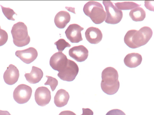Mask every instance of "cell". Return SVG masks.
<instances>
[{
	"label": "cell",
	"instance_id": "15",
	"mask_svg": "<svg viewBox=\"0 0 154 115\" xmlns=\"http://www.w3.org/2000/svg\"><path fill=\"white\" fill-rule=\"evenodd\" d=\"M70 20V15L66 11L62 10L58 12L55 15L54 22L56 26L60 29L65 27Z\"/></svg>",
	"mask_w": 154,
	"mask_h": 115
},
{
	"label": "cell",
	"instance_id": "7",
	"mask_svg": "<svg viewBox=\"0 0 154 115\" xmlns=\"http://www.w3.org/2000/svg\"><path fill=\"white\" fill-rule=\"evenodd\" d=\"M79 71L77 64L73 61L69 59L66 67L57 74V76L62 80L72 81L75 79Z\"/></svg>",
	"mask_w": 154,
	"mask_h": 115
},
{
	"label": "cell",
	"instance_id": "11",
	"mask_svg": "<svg viewBox=\"0 0 154 115\" xmlns=\"http://www.w3.org/2000/svg\"><path fill=\"white\" fill-rule=\"evenodd\" d=\"M15 55L23 62L28 64L37 58L38 53L35 48L30 47L23 50L17 51Z\"/></svg>",
	"mask_w": 154,
	"mask_h": 115
},
{
	"label": "cell",
	"instance_id": "9",
	"mask_svg": "<svg viewBox=\"0 0 154 115\" xmlns=\"http://www.w3.org/2000/svg\"><path fill=\"white\" fill-rule=\"evenodd\" d=\"M83 28L76 24H70L65 31L67 39L71 43H77L83 40L81 31Z\"/></svg>",
	"mask_w": 154,
	"mask_h": 115
},
{
	"label": "cell",
	"instance_id": "14",
	"mask_svg": "<svg viewBox=\"0 0 154 115\" xmlns=\"http://www.w3.org/2000/svg\"><path fill=\"white\" fill-rule=\"evenodd\" d=\"M87 40L90 43L97 44L102 40L103 34L98 28L91 27L88 28L85 33Z\"/></svg>",
	"mask_w": 154,
	"mask_h": 115
},
{
	"label": "cell",
	"instance_id": "28",
	"mask_svg": "<svg viewBox=\"0 0 154 115\" xmlns=\"http://www.w3.org/2000/svg\"><path fill=\"white\" fill-rule=\"evenodd\" d=\"M0 115H11L7 111H2L0 110Z\"/></svg>",
	"mask_w": 154,
	"mask_h": 115
},
{
	"label": "cell",
	"instance_id": "27",
	"mask_svg": "<svg viewBox=\"0 0 154 115\" xmlns=\"http://www.w3.org/2000/svg\"><path fill=\"white\" fill-rule=\"evenodd\" d=\"M59 115H76L74 112L70 111H64L61 112Z\"/></svg>",
	"mask_w": 154,
	"mask_h": 115
},
{
	"label": "cell",
	"instance_id": "26",
	"mask_svg": "<svg viewBox=\"0 0 154 115\" xmlns=\"http://www.w3.org/2000/svg\"><path fill=\"white\" fill-rule=\"evenodd\" d=\"M82 114L81 115H93V112L88 108H82Z\"/></svg>",
	"mask_w": 154,
	"mask_h": 115
},
{
	"label": "cell",
	"instance_id": "24",
	"mask_svg": "<svg viewBox=\"0 0 154 115\" xmlns=\"http://www.w3.org/2000/svg\"><path fill=\"white\" fill-rule=\"evenodd\" d=\"M8 38L7 33L4 30L0 28V46L4 45L7 42Z\"/></svg>",
	"mask_w": 154,
	"mask_h": 115
},
{
	"label": "cell",
	"instance_id": "16",
	"mask_svg": "<svg viewBox=\"0 0 154 115\" xmlns=\"http://www.w3.org/2000/svg\"><path fill=\"white\" fill-rule=\"evenodd\" d=\"M142 60V57L140 54L137 53H131L128 54L125 56L124 62L127 67L133 68L140 65Z\"/></svg>",
	"mask_w": 154,
	"mask_h": 115
},
{
	"label": "cell",
	"instance_id": "4",
	"mask_svg": "<svg viewBox=\"0 0 154 115\" xmlns=\"http://www.w3.org/2000/svg\"><path fill=\"white\" fill-rule=\"evenodd\" d=\"M14 44L18 47H22L29 44L30 38L28 34L26 25L22 22L14 24L11 31Z\"/></svg>",
	"mask_w": 154,
	"mask_h": 115
},
{
	"label": "cell",
	"instance_id": "6",
	"mask_svg": "<svg viewBox=\"0 0 154 115\" xmlns=\"http://www.w3.org/2000/svg\"><path fill=\"white\" fill-rule=\"evenodd\" d=\"M32 88L24 84L18 85L14 89L13 97L14 100L18 103L23 104L27 102L32 94Z\"/></svg>",
	"mask_w": 154,
	"mask_h": 115
},
{
	"label": "cell",
	"instance_id": "1",
	"mask_svg": "<svg viewBox=\"0 0 154 115\" xmlns=\"http://www.w3.org/2000/svg\"><path fill=\"white\" fill-rule=\"evenodd\" d=\"M152 29L144 26L139 30L132 29L128 31L124 37L125 44L131 49H136L146 44L152 35Z\"/></svg>",
	"mask_w": 154,
	"mask_h": 115
},
{
	"label": "cell",
	"instance_id": "18",
	"mask_svg": "<svg viewBox=\"0 0 154 115\" xmlns=\"http://www.w3.org/2000/svg\"><path fill=\"white\" fill-rule=\"evenodd\" d=\"M69 98L68 93L64 89H60L56 93L54 102L57 107L61 108L67 105Z\"/></svg>",
	"mask_w": 154,
	"mask_h": 115
},
{
	"label": "cell",
	"instance_id": "3",
	"mask_svg": "<svg viewBox=\"0 0 154 115\" xmlns=\"http://www.w3.org/2000/svg\"><path fill=\"white\" fill-rule=\"evenodd\" d=\"M83 11L95 24H100L105 20L106 15L103 7L100 3L91 1L84 5Z\"/></svg>",
	"mask_w": 154,
	"mask_h": 115
},
{
	"label": "cell",
	"instance_id": "10",
	"mask_svg": "<svg viewBox=\"0 0 154 115\" xmlns=\"http://www.w3.org/2000/svg\"><path fill=\"white\" fill-rule=\"evenodd\" d=\"M51 99V92L45 87H38L35 93V99L39 106H44L49 104Z\"/></svg>",
	"mask_w": 154,
	"mask_h": 115
},
{
	"label": "cell",
	"instance_id": "8",
	"mask_svg": "<svg viewBox=\"0 0 154 115\" xmlns=\"http://www.w3.org/2000/svg\"><path fill=\"white\" fill-rule=\"evenodd\" d=\"M68 59L62 52L54 54L51 57L49 64L54 70L59 72L64 69L67 64Z\"/></svg>",
	"mask_w": 154,
	"mask_h": 115
},
{
	"label": "cell",
	"instance_id": "19",
	"mask_svg": "<svg viewBox=\"0 0 154 115\" xmlns=\"http://www.w3.org/2000/svg\"><path fill=\"white\" fill-rule=\"evenodd\" d=\"M129 15L135 22L142 21L145 18L146 12L143 8L137 7L132 9L129 12Z\"/></svg>",
	"mask_w": 154,
	"mask_h": 115
},
{
	"label": "cell",
	"instance_id": "21",
	"mask_svg": "<svg viewBox=\"0 0 154 115\" xmlns=\"http://www.w3.org/2000/svg\"><path fill=\"white\" fill-rule=\"evenodd\" d=\"M58 52H62L65 48L70 47L71 45L64 39H60L54 43Z\"/></svg>",
	"mask_w": 154,
	"mask_h": 115
},
{
	"label": "cell",
	"instance_id": "23",
	"mask_svg": "<svg viewBox=\"0 0 154 115\" xmlns=\"http://www.w3.org/2000/svg\"><path fill=\"white\" fill-rule=\"evenodd\" d=\"M46 77L48 78L46 82L45 83V85H49L51 87V90L53 91L58 84L57 80L51 76L46 75Z\"/></svg>",
	"mask_w": 154,
	"mask_h": 115
},
{
	"label": "cell",
	"instance_id": "13",
	"mask_svg": "<svg viewBox=\"0 0 154 115\" xmlns=\"http://www.w3.org/2000/svg\"><path fill=\"white\" fill-rule=\"evenodd\" d=\"M19 75V71L17 67L12 64H10L4 73L3 79L6 84L12 85L18 81Z\"/></svg>",
	"mask_w": 154,
	"mask_h": 115
},
{
	"label": "cell",
	"instance_id": "20",
	"mask_svg": "<svg viewBox=\"0 0 154 115\" xmlns=\"http://www.w3.org/2000/svg\"><path fill=\"white\" fill-rule=\"evenodd\" d=\"M116 7L121 10H132L141 6L137 3L132 1H125L122 2H117L114 3Z\"/></svg>",
	"mask_w": 154,
	"mask_h": 115
},
{
	"label": "cell",
	"instance_id": "29",
	"mask_svg": "<svg viewBox=\"0 0 154 115\" xmlns=\"http://www.w3.org/2000/svg\"><path fill=\"white\" fill-rule=\"evenodd\" d=\"M0 28H1V27H0Z\"/></svg>",
	"mask_w": 154,
	"mask_h": 115
},
{
	"label": "cell",
	"instance_id": "22",
	"mask_svg": "<svg viewBox=\"0 0 154 115\" xmlns=\"http://www.w3.org/2000/svg\"><path fill=\"white\" fill-rule=\"evenodd\" d=\"M4 15L9 20L14 21L15 19L13 18V16L14 14L17 15L14 10L9 7H4L0 5Z\"/></svg>",
	"mask_w": 154,
	"mask_h": 115
},
{
	"label": "cell",
	"instance_id": "5",
	"mask_svg": "<svg viewBox=\"0 0 154 115\" xmlns=\"http://www.w3.org/2000/svg\"><path fill=\"white\" fill-rule=\"evenodd\" d=\"M106 12L105 22L111 24H116L119 23L123 17V13L118 9L110 1H103Z\"/></svg>",
	"mask_w": 154,
	"mask_h": 115
},
{
	"label": "cell",
	"instance_id": "2",
	"mask_svg": "<svg viewBox=\"0 0 154 115\" xmlns=\"http://www.w3.org/2000/svg\"><path fill=\"white\" fill-rule=\"evenodd\" d=\"M118 77V72L114 68L108 67L104 69L101 73L100 84L103 91L109 95L116 93L120 87Z\"/></svg>",
	"mask_w": 154,
	"mask_h": 115
},
{
	"label": "cell",
	"instance_id": "25",
	"mask_svg": "<svg viewBox=\"0 0 154 115\" xmlns=\"http://www.w3.org/2000/svg\"><path fill=\"white\" fill-rule=\"evenodd\" d=\"M106 115H126L125 113L119 109H113L107 112Z\"/></svg>",
	"mask_w": 154,
	"mask_h": 115
},
{
	"label": "cell",
	"instance_id": "17",
	"mask_svg": "<svg viewBox=\"0 0 154 115\" xmlns=\"http://www.w3.org/2000/svg\"><path fill=\"white\" fill-rule=\"evenodd\" d=\"M43 73L41 69L33 66L30 73H26L24 76L30 83L35 84L39 82L43 77Z\"/></svg>",
	"mask_w": 154,
	"mask_h": 115
},
{
	"label": "cell",
	"instance_id": "12",
	"mask_svg": "<svg viewBox=\"0 0 154 115\" xmlns=\"http://www.w3.org/2000/svg\"><path fill=\"white\" fill-rule=\"evenodd\" d=\"M69 55L76 61L81 62L85 61L88 55V51L82 45L74 46L69 51Z\"/></svg>",
	"mask_w": 154,
	"mask_h": 115
}]
</instances>
